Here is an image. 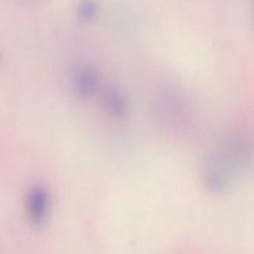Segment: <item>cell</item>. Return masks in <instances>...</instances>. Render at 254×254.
Listing matches in <instances>:
<instances>
[{
	"label": "cell",
	"mask_w": 254,
	"mask_h": 254,
	"mask_svg": "<svg viewBox=\"0 0 254 254\" xmlns=\"http://www.w3.org/2000/svg\"><path fill=\"white\" fill-rule=\"evenodd\" d=\"M251 145L245 140H230L218 146L208 159L203 170V180L213 193L230 190L251 163Z\"/></svg>",
	"instance_id": "6da1fadb"
},
{
	"label": "cell",
	"mask_w": 254,
	"mask_h": 254,
	"mask_svg": "<svg viewBox=\"0 0 254 254\" xmlns=\"http://www.w3.org/2000/svg\"><path fill=\"white\" fill-rule=\"evenodd\" d=\"M26 216L34 226H42L50 216L51 195L45 186L36 185L26 195Z\"/></svg>",
	"instance_id": "7a4b0ae2"
},
{
	"label": "cell",
	"mask_w": 254,
	"mask_h": 254,
	"mask_svg": "<svg viewBox=\"0 0 254 254\" xmlns=\"http://www.w3.org/2000/svg\"><path fill=\"white\" fill-rule=\"evenodd\" d=\"M72 84L77 96L82 99H88L97 92L99 86L98 72L87 64L78 67L72 77Z\"/></svg>",
	"instance_id": "3957f363"
},
{
	"label": "cell",
	"mask_w": 254,
	"mask_h": 254,
	"mask_svg": "<svg viewBox=\"0 0 254 254\" xmlns=\"http://www.w3.org/2000/svg\"><path fill=\"white\" fill-rule=\"evenodd\" d=\"M103 107L106 108L107 113L114 118H126L128 117L130 111V102L122 89L118 87H108L104 91Z\"/></svg>",
	"instance_id": "277c9868"
},
{
	"label": "cell",
	"mask_w": 254,
	"mask_h": 254,
	"mask_svg": "<svg viewBox=\"0 0 254 254\" xmlns=\"http://www.w3.org/2000/svg\"><path fill=\"white\" fill-rule=\"evenodd\" d=\"M98 12V2L96 0H81L77 6V16L81 21L88 22L94 19Z\"/></svg>",
	"instance_id": "5b68a950"
}]
</instances>
